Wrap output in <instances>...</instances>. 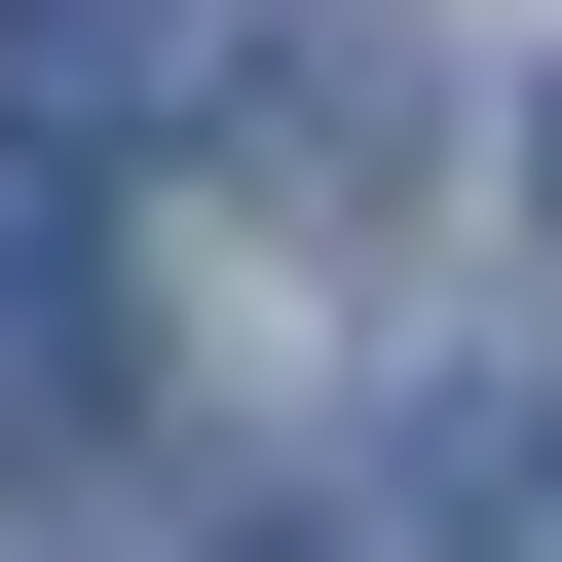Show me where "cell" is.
<instances>
[{"mask_svg":"<svg viewBox=\"0 0 562 562\" xmlns=\"http://www.w3.org/2000/svg\"><path fill=\"white\" fill-rule=\"evenodd\" d=\"M225 113H262V188H301V225H413V150H450V38H413V0H301Z\"/></svg>","mask_w":562,"mask_h":562,"instance_id":"cell-1","label":"cell"},{"mask_svg":"<svg viewBox=\"0 0 562 562\" xmlns=\"http://www.w3.org/2000/svg\"><path fill=\"white\" fill-rule=\"evenodd\" d=\"M225 76V0H0V150H150Z\"/></svg>","mask_w":562,"mask_h":562,"instance_id":"cell-2","label":"cell"},{"mask_svg":"<svg viewBox=\"0 0 562 562\" xmlns=\"http://www.w3.org/2000/svg\"><path fill=\"white\" fill-rule=\"evenodd\" d=\"M375 525H562V375H525V338L413 375V413H375Z\"/></svg>","mask_w":562,"mask_h":562,"instance_id":"cell-3","label":"cell"}]
</instances>
